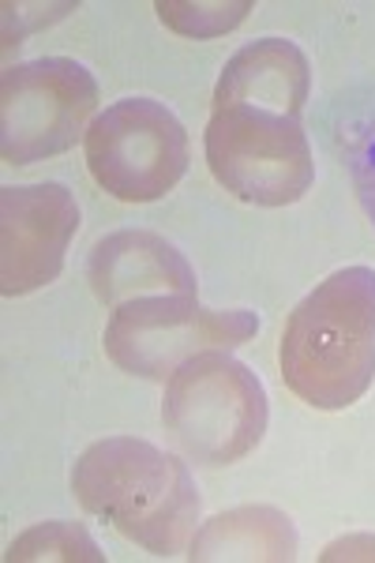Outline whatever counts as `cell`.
<instances>
[{"instance_id":"9c48e42d","label":"cell","mask_w":375,"mask_h":563,"mask_svg":"<svg viewBox=\"0 0 375 563\" xmlns=\"http://www.w3.org/2000/svg\"><path fill=\"white\" fill-rule=\"evenodd\" d=\"M87 275L95 297L109 308L158 294L199 297L191 263L151 230H117L102 238L90 252Z\"/></svg>"},{"instance_id":"7a4b0ae2","label":"cell","mask_w":375,"mask_h":563,"mask_svg":"<svg viewBox=\"0 0 375 563\" xmlns=\"http://www.w3.org/2000/svg\"><path fill=\"white\" fill-rule=\"evenodd\" d=\"M282 379L316 410H350L375 379V267L327 275L289 312L278 346Z\"/></svg>"},{"instance_id":"8fae6325","label":"cell","mask_w":375,"mask_h":563,"mask_svg":"<svg viewBox=\"0 0 375 563\" xmlns=\"http://www.w3.org/2000/svg\"><path fill=\"white\" fill-rule=\"evenodd\" d=\"M8 563L26 560H60V563H102L106 552L90 538L84 522H38L20 533L4 552Z\"/></svg>"},{"instance_id":"6da1fadb","label":"cell","mask_w":375,"mask_h":563,"mask_svg":"<svg viewBox=\"0 0 375 563\" xmlns=\"http://www.w3.org/2000/svg\"><path fill=\"white\" fill-rule=\"evenodd\" d=\"M312 65L289 38H260L225 60L203 132L207 166L241 203L289 207L316 185L305 132Z\"/></svg>"},{"instance_id":"8992f818","label":"cell","mask_w":375,"mask_h":563,"mask_svg":"<svg viewBox=\"0 0 375 563\" xmlns=\"http://www.w3.org/2000/svg\"><path fill=\"white\" fill-rule=\"evenodd\" d=\"M95 185L121 203H154L188 174L191 147L180 117L154 98H121L95 117L84 140Z\"/></svg>"},{"instance_id":"7c38bea8","label":"cell","mask_w":375,"mask_h":563,"mask_svg":"<svg viewBox=\"0 0 375 563\" xmlns=\"http://www.w3.org/2000/svg\"><path fill=\"white\" fill-rule=\"evenodd\" d=\"M154 12L185 38H218L249 20L252 0H158Z\"/></svg>"},{"instance_id":"52a82bcc","label":"cell","mask_w":375,"mask_h":563,"mask_svg":"<svg viewBox=\"0 0 375 563\" xmlns=\"http://www.w3.org/2000/svg\"><path fill=\"white\" fill-rule=\"evenodd\" d=\"M98 117V79L71 57H38L0 79V154L8 166L57 158L87 140Z\"/></svg>"},{"instance_id":"5bb4252c","label":"cell","mask_w":375,"mask_h":563,"mask_svg":"<svg viewBox=\"0 0 375 563\" xmlns=\"http://www.w3.org/2000/svg\"><path fill=\"white\" fill-rule=\"evenodd\" d=\"M323 563H334V560H375V538L372 533H353V538H342L334 544H327Z\"/></svg>"},{"instance_id":"5b68a950","label":"cell","mask_w":375,"mask_h":563,"mask_svg":"<svg viewBox=\"0 0 375 563\" xmlns=\"http://www.w3.org/2000/svg\"><path fill=\"white\" fill-rule=\"evenodd\" d=\"M260 334L249 308H203L199 297L158 294L113 308L106 323V353L117 368L140 379H169L185 361L207 350H233Z\"/></svg>"},{"instance_id":"277c9868","label":"cell","mask_w":375,"mask_h":563,"mask_svg":"<svg viewBox=\"0 0 375 563\" xmlns=\"http://www.w3.org/2000/svg\"><path fill=\"white\" fill-rule=\"evenodd\" d=\"M267 421L271 406L260 376L225 350L196 353L166 379L162 424L196 466L222 470L252 455Z\"/></svg>"},{"instance_id":"ba28073f","label":"cell","mask_w":375,"mask_h":563,"mask_svg":"<svg viewBox=\"0 0 375 563\" xmlns=\"http://www.w3.org/2000/svg\"><path fill=\"white\" fill-rule=\"evenodd\" d=\"M79 230V203L57 180L0 192V294L26 297L57 282Z\"/></svg>"},{"instance_id":"4fadbf2b","label":"cell","mask_w":375,"mask_h":563,"mask_svg":"<svg viewBox=\"0 0 375 563\" xmlns=\"http://www.w3.org/2000/svg\"><path fill=\"white\" fill-rule=\"evenodd\" d=\"M345 154H350L356 199H361L364 214H368L375 225V113L361 117L350 129V147H345Z\"/></svg>"},{"instance_id":"3957f363","label":"cell","mask_w":375,"mask_h":563,"mask_svg":"<svg viewBox=\"0 0 375 563\" xmlns=\"http://www.w3.org/2000/svg\"><path fill=\"white\" fill-rule=\"evenodd\" d=\"M79 507L151 556L188 549L199 522V488L188 466L135 435H106L71 466Z\"/></svg>"},{"instance_id":"30bf717a","label":"cell","mask_w":375,"mask_h":563,"mask_svg":"<svg viewBox=\"0 0 375 563\" xmlns=\"http://www.w3.org/2000/svg\"><path fill=\"white\" fill-rule=\"evenodd\" d=\"M297 556V530L293 519L278 507L249 504L233 511L214 515L210 522L199 526L188 541V560L199 563H286Z\"/></svg>"}]
</instances>
